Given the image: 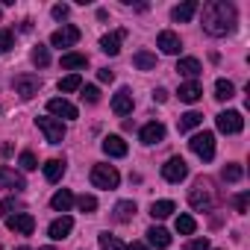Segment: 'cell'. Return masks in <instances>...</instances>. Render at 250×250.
<instances>
[{
  "instance_id": "5",
  "label": "cell",
  "mask_w": 250,
  "mask_h": 250,
  "mask_svg": "<svg viewBox=\"0 0 250 250\" xmlns=\"http://www.w3.org/2000/svg\"><path fill=\"white\" fill-rule=\"evenodd\" d=\"M12 88H15V94H18L21 100H30V97H36V94H39L42 80H39L36 74H21V77H15Z\"/></svg>"
},
{
  "instance_id": "30",
  "label": "cell",
  "mask_w": 250,
  "mask_h": 250,
  "mask_svg": "<svg viewBox=\"0 0 250 250\" xmlns=\"http://www.w3.org/2000/svg\"><path fill=\"white\" fill-rule=\"evenodd\" d=\"M215 97H218V100H232V97H235V85H232L229 80H218V83H215Z\"/></svg>"
},
{
  "instance_id": "8",
  "label": "cell",
  "mask_w": 250,
  "mask_h": 250,
  "mask_svg": "<svg viewBox=\"0 0 250 250\" xmlns=\"http://www.w3.org/2000/svg\"><path fill=\"white\" fill-rule=\"evenodd\" d=\"M188 203L194 206V209H209L212 203H215V194H212V186L209 183H197L194 188H191V194H188Z\"/></svg>"
},
{
  "instance_id": "48",
  "label": "cell",
  "mask_w": 250,
  "mask_h": 250,
  "mask_svg": "<svg viewBox=\"0 0 250 250\" xmlns=\"http://www.w3.org/2000/svg\"><path fill=\"white\" fill-rule=\"evenodd\" d=\"M18 250H30V247H18Z\"/></svg>"
},
{
  "instance_id": "44",
  "label": "cell",
  "mask_w": 250,
  "mask_h": 250,
  "mask_svg": "<svg viewBox=\"0 0 250 250\" xmlns=\"http://www.w3.org/2000/svg\"><path fill=\"white\" fill-rule=\"evenodd\" d=\"M97 77H100V83H112V80H115V74H112L109 68H103V71H100Z\"/></svg>"
},
{
  "instance_id": "17",
  "label": "cell",
  "mask_w": 250,
  "mask_h": 250,
  "mask_svg": "<svg viewBox=\"0 0 250 250\" xmlns=\"http://www.w3.org/2000/svg\"><path fill=\"white\" fill-rule=\"evenodd\" d=\"M177 94H180V100H183V103H197V100L203 97V88H200V83H197V80H191V83H183Z\"/></svg>"
},
{
  "instance_id": "45",
  "label": "cell",
  "mask_w": 250,
  "mask_h": 250,
  "mask_svg": "<svg viewBox=\"0 0 250 250\" xmlns=\"http://www.w3.org/2000/svg\"><path fill=\"white\" fill-rule=\"evenodd\" d=\"M153 100L165 103V100H168V91H165V88H156V91H153Z\"/></svg>"
},
{
  "instance_id": "13",
  "label": "cell",
  "mask_w": 250,
  "mask_h": 250,
  "mask_svg": "<svg viewBox=\"0 0 250 250\" xmlns=\"http://www.w3.org/2000/svg\"><path fill=\"white\" fill-rule=\"evenodd\" d=\"M156 47H159L162 53H171V56H177V53L183 50V42H180V36H177V33H171V30H162V33H159V39H156Z\"/></svg>"
},
{
  "instance_id": "6",
  "label": "cell",
  "mask_w": 250,
  "mask_h": 250,
  "mask_svg": "<svg viewBox=\"0 0 250 250\" xmlns=\"http://www.w3.org/2000/svg\"><path fill=\"white\" fill-rule=\"evenodd\" d=\"M188 147H191L203 162H209V159L215 156V136H212V133H197V136H191Z\"/></svg>"
},
{
  "instance_id": "21",
  "label": "cell",
  "mask_w": 250,
  "mask_h": 250,
  "mask_svg": "<svg viewBox=\"0 0 250 250\" xmlns=\"http://www.w3.org/2000/svg\"><path fill=\"white\" fill-rule=\"evenodd\" d=\"M42 168H44V180H47V183H59L62 174H65V162H62V159H50V162H44Z\"/></svg>"
},
{
  "instance_id": "4",
  "label": "cell",
  "mask_w": 250,
  "mask_h": 250,
  "mask_svg": "<svg viewBox=\"0 0 250 250\" xmlns=\"http://www.w3.org/2000/svg\"><path fill=\"white\" fill-rule=\"evenodd\" d=\"M215 124H218V130L227 133V136H235V133L244 130V118H241V112H235V109L221 112V115L215 118Z\"/></svg>"
},
{
  "instance_id": "35",
  "label": "cell",
  "mask_w": 250,
  "mask_h": 250,
  "mask_svg": "<svg viewBox=\"0 0 250 250\" xmlns=\"http://www.w3.org/2000/svg\"><path fill=\"white\" fill-rule=\"evenodd\" d=\"M241 174H244V171H241V165H227V168L221 171V177H224L227 183H238V180H241Z\"/></svg>"
},
{
  "instance_id": "27",
  "label": "cell",
  "mask_w": 250,
  "mask_h": 250,
  "mask_svg": "<svg viewBox=\"0 0 250 250\" xmlns=\"http://www.w3.org/2000/svg\"><path fill=\"white\" fill-rule=\"evenodd\" d=\"M200 124H203V115H200V112H186V115L180 118V133H188V130L200 127Z\"/></svg>"
},
{
  "instance_id": "32",
  "label": "cell",
  "mask_w": 250,
  "mask_h": 250,
  "mask_svg": "<svg viewBox=\"0 0 250 250\" xmlns=\"http://www.w3.org/2000/svg\"><path fill=\"white\" fill-rule=\"evenodd\" d=\"M171 212H174V200H156V203L150 206V215H153V218H159V221H162V218H168Z\"/></svg>"
},
{
  "instance_id": "23",
  "label": "cell",
  "mask_w": 250,
  "mask_h": 250,
  "mask_svg": "<svg viewBox=\"0 0 250 250\" xmlns=\"http://www.w3.org/2000/svg\"><path fill=\"white\" fill-rule=\"evenodd\" d=\"M50 206H53L56 212H68V209L74 206V194H71L68 188H62V191H56V194L50 197Z\"/></svg>"
},
{
  "instance_id": "43",
  "label": "cell",
  "mask_w": 250,
  "mask_h": 250,
  "mask_svg": "<svg viewBox=\"0 0 250 250\" xmlns=\"http://www.w3.org/2000/svg\"><path fill=\"white\" fill-rule=\"evenodd\" d=\"M50 12H53V18H59V21H62V18H68V6H65V3H56Z\"/></svg>"
},
{
  "instance_id": "34",
  "label": "cell",
  "mask_w": 250,
  "mask_h": 250,
  "mask_svg": "<svg viewBox=\"0 0 250 250\" xmlns=\"http://www.w3.org/2000/svg\"><path fill=\"white\" fill-rule=\"evenodd\" d=\"M194 229H197V221H194L191 215H180V218H177V232H180V235H191Z\"/></svg>"
},
{
  "instance_id": "16",
  "label": "cell",
  "mask_w": 250,
  "mask_h": 250,
  "mask_svg": "<svg viewBox=\"0 0 250 250\" xmlns=\"http://www.w3.org/2000/svg\"><path fill=\"white\" fill-rule=\"evenodd\" d=\"M103 153L106 156H115V159L127 156V142H124L121 136H106L103 139Z\"/></svg>"
},
{
  "instance_id": "10",
  "label": "cell",
  "mask_w": 250,
  "mask_h": 250,
  "mask_svg": "<svg viewBox=\"0 0 250 250\" xmlns=\"http://www.w3.org/2000/svg\"><path fill=\"white\" fill-rule=\"evenodd\" d=\"M6 227H9L12 232L30 235V232L36 229V218H33L30 212H15V215H9V218H6Z\"/></svg>"
},
{
  "instance_id": "2",
  "label": "cell",
  "mask_w": 250,
  "mask_h": 250,
  "mask_svg": "<svg viewBox=\"0 0 250 250\" xmlns=\"http://www.w3.org/2000/svg\"><path fill=\"white\" fill-rule=\"evenodd\" d=\"M118 183H121V174L112 165H94L91 168V186L94 188H118Z\"/></svg>"
},
{
  "instance_id": "37",
  "label": "cell",
  "mask_w": 250,
  "mask_h": 250,
  "mask_svg": "<svg viewBox=\"0 0 250 250\" xmlns=\"http://www.w3.org/2000/svg\"><path fill=\"white\" fill-rule=\"evenodd\" d=\"M12 44H15L12 33H9V30H0V53H9V50H12Z\"/></svg>"
},
{
  "instance_id": "46",
  "label": "cell",
  "mask_w": 250,
  "mask_h": 250,
  "mask_svg": "<svg viewBox=\"0 0 250 250\" xmlns=\"http://www.w3.org/2000/svg\"><path fill=\"white\" fill-rule=\"evenodd\" d=\"M127 250H150V247H147V244H142V241H133Z\"/></svg>"
},
{
  "instance_id": "19",
  "label": "cell",
  "mask_w": 250,
  "mask_h": 250,
  "mask_svg": "<svg viewBox=\"0 0 250 250\" xmlns=\"http://www.w3.org/2000/svg\"><path fill=\"white\" fill-rule=\"evenodd\" d=\"M147 241H150L153 247L165 250V247H171V232L162 229V227H150V229H147Z\"/></svg>"
},
{
  "instance_id": "14",
  "label": "cell",
  "mask_w": 250,
  "mask_h": 250,
  "mask_svg": "<svg viewBox=\"0 0 250 250\" xmlns=\"http://www.w3.org/2000/svg\"><path fill=\"white\" fill-rule=\"evenodd\" d=\"M71 229H74V218H71V215H62V218H56V221L47 227V235H50L53 241H62V238L71 235Z\"/></svg>"
},
{
  "instance_id": "40",
  "label": "cell",
  "mask_w": 250,
  "mask_h": 250,
  "mask_svg": "<svg viewBox=\"0 0 250 250\" xmlns=\"http://www.w3.org/2000/svg\"><path fill=\"white\" fill-rule=\"evenodd\" d=\"M186 250H212V244H209V238H191L186 244Z\"/></svg>"
},
{
  "instance_id": "1",
  "label": "cell",
  "mask_w": 250,
  "mask_h": 250,
  "mask_svg": "<svg viewBox=\"0 0 250 250\" xmlns=\"http://www.w3.org/2000/svg\"><path fill=\"white\" fill-rule=\"evenodd\" d=\"M238 24V12L232 3H227V0H209V3L203 6V30L215 39L221 36H229Z\"/></svg>"
},
{
  "instance_id": "24",
  "label": "cell",
  "mask_w": 250,
  "mask_h": 250,
  "mask_svg": "<svg viewBox=\"0 0 250 250\" xmlns=\"http://www.w3.org/2000/svg\"><path fill=\"white\" fill-rule=\"evenodd\" d=\"M133 215H136V203H133V200H121V203L115 206V221H121V224L133 221Z\"/></svg>"
},
{
  "instance_id": "25",
  "label": "cell",
  "mask_w": 250,
  "mask_h": 250,
  "mask_svg": "<svg viewBox=\"0 0 250 250\" xmlns=\"http://www.w3.org/2000/svg\"><path fill=\"white\" fill-rule=\"evenodd\" d=\"M88 65V56L83 53H62V68L65 71H77V68H85Z\"/></svg>"
},
{
  "instance_id": "7",
  "label": "cell",
  "mask_w": 250,
  "mask_h": 250,
  "mask_svg": "<svg viewBox=\"0 0 250 250\" xmlns=\"http://www.w3.org/2000/svg\"><path fill=\"white\" fill-rule=\"evenodd\" d=\"M162 177H165L168 183H183V180L188 177V165H186V159L171 156V159L162 165Z\"/></svg>"
},
{
  "instance_id": "26",
  "label": "cell",
  "mask_w": 250,
  "mask_h": 250,
  "mask_svg": "<svg viewBox=\"0 0 250 250\" xmlns=\"http://www.w3.org/2000/svg\"><path fill=\"white\" fill-rule=\"evenodd\" d=\"M0 186H6V188H24V177L15 174V171L0 168Z\"/></svg>"
},
{
  "instance_id": "28",
  "label": "cell",
  "mask_w": 250,
  "mask_h": 250,
  "mask_svg": "<svg viewBox=\"0 0 250 250\" xmlns=\"http://www.w3.org/2000/svg\"><path fill=\"white\" fill-rule=\"evenodd\" d=\"M133 65L142 68V71H153V68H156V56L147 53V50H139V53L133 56Z\"/></svg>"
},
{
  "instance_id": "38",
  "label": "cell",
  "mask_w": 250,
  "mask_h": 250,
  "mask_svg": "<svg viewBox=\"0 0 250 250\" xmlns=\"http://www.w3.org/2000/svg\"><path fill=\"white\" fill-rule=\"evenodd\" d=\"M18 162H21V168H24V171H36V168H39V162H36V156H33L30 150H24Z\"/></svg>"
},
{
  "instance_id": "9",
  "label": "cell",
  "mask_w": 250,
  "mask_h": 250,
  "mask_svg": "<svg viewBox=\"0 0 250 250\" xmlns=\"http://www.w3.org/2000/svg\"><path fill=\"white\" fill-rule=\"evenodd\" d=\"M47 112L56 115L59 121H74V118L80 115L77 106H74L71 100H65V97H53V100H47Z\"/></svg>"
},
{
  "instance_id": "18",
  "label": "cell",
  "mask_w": 250,
  "mask_h": 250,
  "mask_svg": "<svg viewBox=\"0 0 250 250\" xmlns=\"http://www.w3.org/2000/svg\"><path fill=\"white\" fill-rule=\"evenodd\" d=\"M194 12H197V0H186V3L174 6L171 18H174V21H180V24H186V21H191V18H194Z\"/></svg>"
},
{
  "instance_id": "31",
  "label": "cell",
  "mask_w": 250,
  "mask_h": 250,
  "mask_svg": "<svg viewBox=\"0 0 250 250\" xmlns=\"http://www.w3.org/2000/svg\"><path fill=\"white\" fill-rule=\"evenodd\" d=\"M77 88H83V77L80 74H68V77H62L59 80V91H77Z\"/></svg>"
},
{
  "instance_id": "15",
  "label": "cell",
  "mask_w": 250,
  "mask_h": 250,
  "mask_svg": "<svg viewBox=\"0 0 250 250\" xmlns=\"http://www.w3.org/2000/svg\"><path fill=\"white\" fill-rule=\"evenodd\" d=\"M112 112L115 115H130L133 112V94H130V88H121L112 97Z\"/></svg>"
},
{
  "instance_id": "39",
  "label": "cell",
  "mask_w": 250,
  "mask_h": 250,
  "mask_svg": "<svg viewBox=\"0 0 250 250\" xmlns=\"http://www.w3.org/2000/svg\"><path fill=\"white\" fill-rule=\"evenodd\" d=\"M83 100H85V103H97V100H100L97 85H85V88H83Z\"/></svg>"
},
{
  "instance_id": "22",
  "label": "cell",
  "mask_w": 250,
  "mask_h": 250,
  "mask_svg": "<svg viewBox=\"0 0 250 250\" xmlns=\"http://www.w3.org/2000/svg\"><path fill=\"white\" fill-rule=\"evenodd\" d=\"M177 71H180L183 77H188V83H191V80H194V77H197L203 68H200V62H197V59L186 56V59H180V62H177Z\"/></svg>"
},
{
  "instance_id": "29",
  "label": "cell",
  "mask_w": 250,
  "mask_h": 250,
  "mask_svg": "<svg viewBox=\"0 0 250 250\" xmlns=\"http://www.w3.org/2000/svg\"><path fill=\"white\" fill-rule=\"evenodd\" d=\"M30 59H33V65H36V68H47V65H50V50H47L44 44H39V47H33Z\"/></svg>"
},
{
  "instance_id": "42",
  "label": "cell",
  "mask_w": 250,
  "mask_h": 250,
  "mask_svg": "<svg viewBox=\"0 0 250 250\" xmlns=\"http://www.w3.org/2000/svg\"><path fill=\"white\" fill-rule=\"evenodd\" d=\"M247 206H250V194L241 191V194L235 197V209H238V212H247Z\"/></svg>"
},
{
  "instance_id": "3",
  "label": "cell",
  "mask_w": 250,
  "mask_h": 250,
  "mask_svg": "<svg viewBox=\"0 0 250 250\" xmlns=\"http://www.w3.org/2000/svg\"><path fill=\"white\" fill-rule=\"evenodd\" d=\"M36 127L44 133V139L50 145H62V139H65V124L59 118H36Z\"/></svg>"
},
{
  "instance_id": "11",
  "label": "cell",
  "mask_w": 250,
  "mask_h": 250,
  "mask_svg": "<svg viewBox=\"0 0 250 250\" xmlns=\"http://www.w3.org/2000/svg\"><path fill=\"white\" fill-rule=\"evenodd\" d=\"M77 42H80V30H77V27H71V24L59 27V30L50 36V44H53V47H74Z\"/></svg>"
},
{
  "instance_id": "33",
  "label": "cell",
  "mask_w": 250,
  "mask_h": 250,
  "mask_svg": "<svg viewBox=\"0 0 250 250\" xmlns=\"http://www.w3.org/2000/svg\"><path fill=\"white\" fill-rule=\"evenodd\" d=\"M97 241H100V250H127L121 238H115V235H109V232H100Z\"/></svg>"
},
{
  "instance_id": "41",
  "label": "cell",
  "mask_w": 250,
  "mask_h": 250,
  "mask_svg": "<svg viewBox=\"0 0 250 250\" xmlns=\"http://www.w3.org/2000/svg\"><path fill=\"white\" fill-rule=\"evenodd\" d=\"M12 209H18V200L15 197H6V200H0V215H12Z\"/></svg>"
},
{
  "instance_id": "20",
  "label": "cell",
  "mask_w": 250,
  "mask_h": 250,
  "mask_svg": "<svg viewBox=\"0 0 250 250\" xmlns=\"http://www.w3.org/2000/svg\"><path fill=\"white\" fill-rule=\"evenodd\" d=\"M121 39H124V33H109V36H103V39H100V50L109 53V56H118V53H121Z\"/></svg>"
},
{
  "instance_id": "47",
  "label": "cell",
  "mask_w": 250,
  "mask_h": 250,
  "mask_svg": "<svg viewBox=\"0 0 250 250\" xmlns=\"http://www.w3.org/2000/svg\"><path fill=\"white\" fill-rule=\"evenodd\" d=\"M39 250H56V247H39Z\"/></svg>"
},
{
  "instance_id": "12",
  "label": "cell",
  "mask_w": 250,
  "mask_h": 250,
  "mask_svg": "<svg viewBox=\"0 0 250 250\" xmlns=\"http://www.w3.org/2000/svg\"><path fill=\"white\" fill-rule=\"evenodd\" d=\"M139 139H142V145H159V142H165V127L159 121H150V124L142 127Z\"/></svg>"
},
{
  "instance_id": "36",
  "label": "cell",
  "mask_w": 250,
  "mask_h": 250,
  "mask_svg": "<svg viewBox=\"0 0 250 250\" xmlns=\"http://www.w3.org/2000/svg\"><path fill=\"white\" fill-rule=\"evenodd\" d=\"M77 206H80L83 212H94V209H97V197H91V194H83V197H77Z\"/></svg>"
}]
</instances>
